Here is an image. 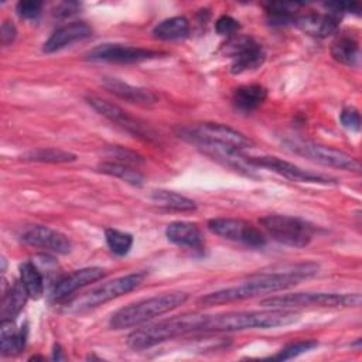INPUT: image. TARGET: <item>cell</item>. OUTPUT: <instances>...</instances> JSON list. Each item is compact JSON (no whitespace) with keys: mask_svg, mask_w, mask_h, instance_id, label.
I'll list each match as a JSON object with an SVG mask.
<instances>
[{"mask_svg":"<svg viewBox=\"0 0 362 362\" xmlns=\"http://www.w3.org/2000/svg\"><path fill=\"white\" fill-rule=\"evenodd\" d=\"M318 273V264L315 263H298L291 266H284L279 270L260 272L249 276L246 280L236 286H230L222 290L208 293L198 298L199 304L204 305H218L233 301H240L245 298L256 297L259 294L274 293L286 290L296 286L300 280L311 277Z\"/></svg>","mask_w":362,"mask_h":362,"instance_id":"cell-1","label":"cell"},{"mask_svg":"<svg viewBox=\"0 0 362 362\" xmlns=\"http://www.w3.org/2000/svg\"><path fill=\"white\" fill-rule=\"evenodd\" d=\"M300 314L288 308H272L257 311H228L206 315L202 332H233L245 329H266L297 322Z\"/></svg>","mask_w":362,"mask_h":362,"instance_id":"cell-2","label":"cell"},{"mask_svg":"<svg viewBox=\"0 0 362 362\" xmlns=\"http://www.w3.org/2000/svg\"><path fill=\"white\" fill-rule=\"evenodd\" d=\"M206 314H181L148 324L133 331L127 337V345L134 351H143L187 334L201 332Z\"/></svg>","mask_w":362,"mask_h":362,"instance_id":"cell-3","label":"cell"},{"mask_svg":"<svg viewBox=\"0 0 362 362\" xmlns=\"http://www.w3.org/2000/svg\"><path fill=\"white\" fill-rule=\"evenodd\" d=\"M187 298L188 294L184 291H170L139 300L113 313L109 320V325L113 329H123L144 324L156 317L173 311L174 308L184 304Z\"/></svg>","mask_w":362,"mask_h":362,"instance_id":"cell-4","label":"cell"},{"mask_svg":"<svg viewBox=\"0 0 362 362\" xmlns=\"http://www.w3.org/2000/svg\"><path fill=\"white\" fill-rule=\"evenodd\" d=\"M177 136L191 144H218L232 148L243 150L250 148L255 143L252 139L240 133L239 130L221 123H195L188 126H180L175 130Z\"/></svg>","mask_w":362,"mask_h":362,"instance_id":"cell-5","label":"cell"},{"mask_svg":"<svg viewBox=\"0 0 362 362\" xmlns=\"http://www.w3.org/2000/svg\"><path fill=\"white\" fill-rule=\"evenodd\" d=\"M359 293H290L267 297L260 301L263 307L272 308H300V307H358L361 305Z\"/></svg>","mask_w":362,"mask_h":362,"instance_id":"cell-6","label":"cell"},{"mask_svg":"<svg viewBox=\"0 0 362 362\" xmlns=\"http://www.w3.org/2000/svg\"><path fill=\"white\" fill-rule=\"evenodd\" d=\"M259 222L276 242L291 247L308 246L315 232L311 223L290 215L269 214L262 216Z\"/></svg>","mask_w":362,"mask_h":362,"instance_id":"cell-7","label":"cell"},{"mask_svg":"<svg viewBox=\"0 0 362 362\" xmlns=\"http://www.w3.org/2000/svg\"><path fill=\"white\" fill-rule=\"evenodd\" d=\"M284 146L294 154L305 157V158H308L314 163H318L321 165L334 167V168L352 171V173L361 171L359 161L342 150H338V148H334L329 146H324V144H318L314 141L296 140V139L284 140Z\"/></svg>","mask_w":362,"mask_h":362,"instance_id":"cell-8","label":"cell"},{"mask_svg":"<svg viewBox=\"0 0 362 362\" xmlns=\"http://www.w3.org/2000/svg\"><path fill=\"white\" fill-rule=\"evenodd\" d=\"M146 272H134L129 273L120 277H116L107 283H103L98 286L96 288L90 290L89 293L83 294L78 300L72 303V308L75 311H83L89 308H95L98 305H102L113 298H117L129 291H133L139 286L143 284L146 279Z\"/></svg>","mask_w":362,"mask_h":362,"instance_id":"cell-9","label":"cell"},{"mask_svg":"<svg viewBox=\"0 0 362 362\" xmlns=\"http://www.w3.org/2000/svg\"><path fill=\"white\" fill-rule=\"evenodd\" d=\"M247 163L252 167H262L267 168L287 180L296 181V182H311V184H322V185H329V184H337V178H332L329 175H324L320 173H314L311 170H304L290 161L281 160L279 157L273 156H259V157H247Z\"/></svg>","mask_w":362,"mask_h":362,"instance_id":"cell-10","label":"cell"},{"mask_svg":"<svg viewBox=\"0 0 362 362\" xmlns=\"http://www.w3.org/2000/svg\"><path fill=\"white\" fill-rule=\"evenodd\" d=\"M225 54L232 57L230 72L235 75L256 69L266 59L263 47L252 37L245 35H235L229 38L225 44Z\"/></svg>","mask_w":362,"mask_h":362,"instance_id":"cell-11","label":"cell"},{"mask_svg":"<svg viewBox=\"0 0 362 362\" xmlns=\"http://www.w3.org/2000/svg\"><path fill=\"white\" fill-rule=\"evenodd\" d=\"M208 229L223 239L240 242L250 247H263L267 242L259 228L243 219L212 218L208 221Z\"/></svg>","mask_w":362,"mask_h":362,"instance_id":"cell-12","label":"cell"},{"mask_svg":"<svg viewBox=\"0 0 362 362\" xmlns=\"http://www.w3.org/2000/svg\"><path fill=\"white\" fill-rule=\"evenodd\" d=\"M86 100H88L89 106H92V109L96 110L100 116H103L107 120L123 127L126 132L132 133L134 137L143 139L146 141L157 140V134L148 126H146V123L133 117L120 106H117L109 100H105L102 98H98V96H88Z\"/></svg>","mask_w":362,"mask_h":362,"instance_id":"cell-13","label":"cell"},{"mask_svg":"<svg viewBox=\"0 0 362 362\" xmlns=\"http://www.w3.org/2000/svg\"><path fill=\"white\" fill-rule=\"evenodd\" d=\"M161 52L147 49L141 47H132L123 44H100L86 52V58L90 61H105L116 64H134L160 57Z\"/></svg>","mask_w":362,"mask_h":362,"instance_id":"cell-14","label":"cell"},{"mask_svg":"<svg viewBox=\"0 0 362 362\" xmlns=\"http://www.w3.org/2000/svg\"><path fill=\"white\" fill-rule=\"evenodd\" d=\"M21 240L30 246L47 249L59 255H66L72 249V243L66 235L45 225H34L21 233Z\"/></svg>","mask_w":362,"mask_h":362,"instance_id":"cell-15","label":"cell"},{"mask_svg":"<svg viewBox=\"0 0 362 362\" xmlns=\"http://www.w3.org/2000/svg\"><path fill=\"white\" fill-rule=\"evenodd\" d=\"M92 27L86 21H72L59 28H57L49 38L44 42L42 51L47 54L59 51L65 47H69L74 42L83 41L92 37Z\"/></svg>","mask_w":362,"mask_h":362,"instance_id":"cell-16","label":"cell"},{"mask_svg":"<svg viewBox=\"0 0 362 362\" xmlns=\"http://www.w3.org/2000/svg\"><path fill=\"white\" fill-rule=\"evenodd\" d=\"M105 276V270L98 266H90V267H83L79 270L72 272L71 274H66L61 280H58L54 286L52 290V297L55 300H61L72 294L81 287H85L90 283H95L100 280Z\"/></svg>","mask_w":362,"mask_h":362,"instance_id":"cell-17","label":"cell"},{"mask_svg":"<svg viewBox=\"0 0 362 362\" xmlns=\"http://www.w3.org/2000/svg\"><path fill=\"white\" fill-rule=\"evenodd\" d=\"M102 86L106 90H109L110 93H113L115 96H117L123 100H127L130 103L153 105L157 102V96L151 90H148L146 88L130 85V83L123 82L122 79H117L113 76H103Z\"/></svg>","mask_w":362,"mask_h":362,"instance_id":"cell-18","label":"cell"},{"mask_svg":"<svg viewBox=\"0 0 362 362\" xmlns=\"http://www.w3.org/2000/svg\"><path fill=\"white\" fill-rule=\"evenodd\" d=\"M165 236L171 243L194 250H201L205 245L199 226L187 221H175L168 223L165 228Z\"/></svg>","mask_w":362,"mask_h":362,"instance_id":"cell-19","label":"cell"},{"mask_svg":"<svg viewBox=\"0 0 362 362\" xmlns=\"http://www.w3.org/2000/svg\"><path fill=\"white\" fill-rule=\"evenodd\" d=\"M294 24L308 35L325 38L338 30L339 17L334 13H327V14L310 13V14L297 17Z\"/></svg>","mask_w":362,"mask_h":362,"instance_id":"cell-20","label":"cell"},{"mask_svg":"<svg viewBox=\"0 0 362 362\" xmlns=\"http://www.w3.org/2000/svg\"><path fill=\"white\" fill-rule=\"evenodd\" d=\"M266 98L267 90L264 86L259 83H250L236 88L232 95V102L238 110L247 113L259 107Z\"/></svg>","mask_w":362,"mask_h":362,"instance_id":"cell-21","label":"cell"},{"mask_svg":"<svg viewBox=\"0 0 362 362\" xmlns=\"http://www.w3.org/2000/svg\"><path fill=\"white\" fill-rule=\"evenodd\" d=\"M27 341V327L16 329L11 321H1L0 328V349L6 356L20 354Z\"/></svg>","mask_w":362,"mask_h":362,"instance_id":"cell-22","label":"cell"},{"mask_svg":"<svg viewBox=\"0 0 362 362\" xmlns=\"http://www.w3.org/2000/svg\"><path fill=\"white\" fill-rule=\"evenodd\" d=\"M27 297H28V293L23 286L21 280L16 281L10 287V290L3 296L1 310H0L1 321H13L23 310L27 301Z\"/></svg>","mask_w":362,"mask_h":362,"instance_id":"cell-23","label":"cell"},{"mask_svg":"<svg viewBox=\"0 0 362 362\" xmlns=\"http://www.w3.org/2000/svg\"><path fill=\"white\" fill-rule=\"evenodd\" d=\"M331 55L335 61L348 65V66H358L359 65V44L351 35H341L338 37L331 45Z\"/></svg>","mask_w":362,"mask_h":362,"instance_id":"cell-24","label":"cell"},{"mask_svg":"<svg viewBox=\"0 0 362 362\" xmlns=\"http://www.w3.org/2000/svg\"><path fill=\"white\" fill-rule=\"evenodd\" d=\"M188 33H189V23L182 16L165 18L153 28V35L164 41L185 38Z\"/></svg>","mask_w":362,"mask_h":362,"instance_id":"cell-25","label":"cell"},{"mask_svg":"<svg viewBox=\"0 0 362 362\" xmlns=\"http://www.w3.org/2000/svg\"><path fill=\"white\" fill-rule=\"evenodd\" d=\"M98 170L106 175L116 177L124 182L136 185V187L143 185V181H144L143 174L137 168H134L130 164H124V163H117V161H112V160L103 161L98 165Z\"/></svg>","mask_w":362,"mask_h":362,"instance_id":"cell-26","label":"cell"},{"mask_svg":"<svg viewBox=\"0 0 362 362\" xmlns=\"http://www.w3.org/2000/svg\"><path fill=\"white\" fill-rule=\"evenodd\" d=\"M150 199L163 206V208H167V209H174V211H194L197 209V204L178 194V192H174V191H168V189H154L151 191L150 194Z\"/></svg>","mask_w":362,"mask_h":362,"instance_id":"cell-27","label":"cell"},{"mask_svg":"<svg viewBox=\"0 0 362 362\" xmlns=\"http://www.w3.org/2000/svg\"><path fill=\"white\" fill-rule=\"evenodd\" d=\"M20 280L25 287L28 297L37 300L44 294V279L34 263L24 262L20 264Z\"/></svg>","mask_w":362,"mask_h":362,"instance_id":"cell-28","label":"cell"},{"mask_svg":"<svg viewBox=\"0 0 362 362\" xmlns=\"http://www.w3.org/2000/svg\"><path fill=\"white\" fill-rule=\"evenodd\" d=\"M21 160L35 161V163H71L76 160V156L65 150H59L54 147H47V148L42 147V148H35L24 153L21 156Z\"/></svg>","mask_w":362,"mask_h":362,"instance_id":"cell-29","label":"cell"},{"mask_svg":"<svg viewBox=\"0 0 362 362\" xmlns=\"http://www.w3.org/2000/svg\"><path fill=\"white\" fill-rule=\"evenodd\" d=\"M301 7L300 3H270L266 6V14L269 23L272 25H286L294 24L296 21V11Z\"/></svg>","mask_w":362,"mask_h":362,"instance_id":"cell-30","label":"cell"},{"mask_svg":"<svg viewBox=\"0 0 362 362\" xmlns=\"http://www.w3.org/2000/svg\"><path fill=\"white\" fill-rule=\"evenodd\" d=\"M105 240L107 247L117 256L127 255L133 246V236L115 228H107L105 230Z\"/></svg>","mask_w":362,"mask_h":362,"instance_id":"cell-31","label":"cell"},{"mask_svg":"<svg viewBox=\"0 0 362 362\" xmlns=\"http://www.w3.org/2000/svg\"><path fill=\"white\" fill-rule=\"evenodd\" d=\"M318 345V342L315 339H303V341H296L291 342L288 345H286L283 349H280V352L277 355H274V359L279 361H287L291 358H296L304 352H308L311 349H314Z\"/></svg>","mask_w":362,"mask_h":362,"instance_id":"cell-32","label":"cell"},{"mask_svg":"<svg viewBox=\"0 0 362 362\" xmlns=\"http://www.w3.org/2000/svg\"><path fill=\"white\" fill-rule=\"evenodd\" d=\"M109 153L112 157H115V161L117 163H124V164H130V165H137V164H141L144 160L141 156H139L137 153L132 151V150H127L124 147H120V146H112L109 147Z\"/></svg>","mask_w":362,"mask_h":362,"instance_id":"cell-33","label":"cell"},{"mask_svg":"<svg viewBox=\"0 0 362 362\" xmlns=\"http://www.w3.org/2000/svg\"><path fill=\"white\" fill-rule=\"evenodd\" d=\"M42 3L37 0H27V1H18L16 6L17 14L24 20H35L41 14Z\"/></svg>","mask_w":362,"mask_h":362,"instance_id":"cell-34","label":"cell"},{"mask_svg":"<svg viewBox=\"0 0 362 362\" xmlns=\"http://www.w3.org/2000/svg\"><path fill=\"white\" fill-rule=\"evenodd\" d=\"M339 120L342 123L344 127L352 130V132H358L361 127V116L359 112L355 107H344L339 113Z\"/></svg>","mask_w":362,"mask_h":362,"instance_id":"cell-35","label":"cell"},{"mask_svg":"<svg viewBox=\"0 0 362 362\" xmlns=\"http://www.w3.org/2000/svg\"><path fill=\"white\" fill-rule=\"evenodd\" d=\"M239 21L228 14L221 16L215 23V31L219 35H232L239 30Z\"/></svg>","mask_w":362,"mask_h":362,"instance_id":"cell-36","label":"cell"},{"mask_svg":"<svg viewBox=\"0 0 362 362\" xmlns=\"http://www.w3.org/2000/svg\"><path fill=\"white\" fill-rule=\"evenodd\" d=\"M329 13L334 14H342V13H352V14H359L361 13V6L358 3H351V1H335V3H325L324 4Z\"/></svg>","mask_w":362,"mask_h":362,"instance_id":"cell-37","label":"cell"},{"mask_svg":"<svg viewBox=\"0 0 362 362\" xmlns=\"http://www.w3.org/2000/svg\"><path fill=\"white\" fill-rule=\"evenodd\" d=\"M0 37H1V44L3 45H8L11 44L16 37H17V28L13 23L10 21H4L1 24V30H0Z\"/></svg>","mask_w":362,"mask_h":362,"instance_id":"cell-38","label":"cell"},{"mask_svg":"<svg viewBox=\"0 0 362 362\" xmlns=\"http://www.w3.org/2000/svg\"><path fill=\"white\" fill-rule=\"evenodd\" d=\"M78 7H79L78 3H72V1H69V3H62V4H59V6L55 8L54 14H55L57 17H61V18L69 17V16H72V14H75V13L78 11Z\"/></svg>","mask_w":362,"mask_h":362,"instance_id":"cell-39","label":"cell"},{"mask_svg":"<svg viewBox=\"0 0 362 362\" xmlns=\"http://www.w3.org/2000/svg\"><path fill=\"white\" fill-rule=\"evenodd\" d=\"M52 358L54 359H57V361H59V359H65V356L61 354V346L57 344V345H54V351H52Z\"/></svg>","mask_w":362,"mask_h":362,"instance_id":"cell-40","label":"cell"}]
</instances>
